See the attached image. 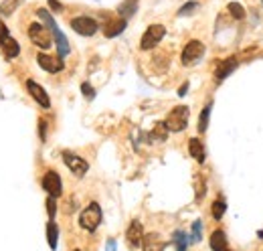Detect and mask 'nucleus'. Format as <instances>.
I'll return each mask as SVG.
<instances>
[{"label": "nucleus", "instance_id": "obj_1", "mask_svg": "<svg viewBox=\"0 0 263 251\" xmlns=\"http://www.w3.org/2000/svg\"><path fill=\"white\" fill-rule=\"evenodd\" d=\"M39 16H41V20H45L47 23V29L53 33V37H55V41H57V51H59V57L63 59L65 55L69 53V43H67V37H65L63 33H61V29L55 25V20H53V16L45 10V8H39Z\"/></svg>", "mask_w": 263, "mask_h": 251}, {"label": "nucleus", "instance_id": "obj_2", "mask_svg": "<svg viewBox=\"0 0 263 251\" xmlns=\"http://www.w3.org/2000/svg\"><path fill=\"white\" fill-rule=\"evenodd\" d=\"M188 116H190V110L186 106H176V108H174L168 114V118L164 120L168 132H182L188 126Z\"/></svg>", "mask_w": 263, "mask_h": 251}, {"label": "nucleus", "instance_id": "obj_3", "mask_svg": "<svg viewBox=\"0 0 263 251\" xmlns=\"http://www.w3.org/2000/svg\"><path fill=\"white\" fill-rule=\"evenodd\" d=\"M101 223V207L97 203H89V207L83 209V213L79 215V225L85 231H95Z\"/></svg>", "mask_w": 263, "mask_h": 251}, {"label": "nucleus", "instance_id": "obj_4", "mask_svg": "<svg viewBox=\"0 0 263 251\" xmlns=\"http://www.w3.org/2000/svg\"><path fill=\"white\" fill-rule=\"evenodd\" d=\"M29 39L33 41L37 47H41V49H49V47L53 45V39H51V35H49V29L43 27V25H39V23H33V25L29 27Z\"/></svg>", "mask_w": 263, "mask_h": 251}, {"label": "nucleus", "instance_id": "obj_5", "mask_svg": "<svg viewBox=\"0 0 263 251\" xmlns=\"http://www.w3.org/2000/svg\"><path fill=\"white\" fill-rule=\"evenodd\" d=\"M71 29L81 35V37H91L97 33L99 25H97V20L95 18H89V16H77L71 20Z\"/></svg>", "mask_w": 263, "mask_h": 251}, {"label": "nucleus", "instance_id": "obj_6", "mask_svg": "<svg viewBox=\"0 0 263 251\" xmlns=\"http://www.w3.org/2000/svg\"><path fill=\"white\" fill-rule=\"evenodd\" d=\"M164 33H166V29H164L162 25H150V27L146 29L144 37H142V43H140V47H142L144 51H148V49H154V47L160 43V41H162Z\"/></svg>", "mask_w": 263, "mask_h": 251}, {"label": "nucleus", "instance_id": "obj_7", "mask_svg": "<svg viewBox=\"0 0 263 251\" xmlns=\"http://www.w3.org/2000/svg\"><path fill=\"white\" fill-rule=\"evenodd\" d=\"M37 63L41 65V69H45L47 73H59L65 69V63L59 55H47V53H39L37 55Z\"/></svg>", "mask_w": 263, "mask_h": 251}, {"label": "nucleus", "instance_id": "obj_8", "mask_svg": "<svg viewBox=\"0 0 263 251\" xmlns=\"http://www.w3.org/2000/svg\"><path fill=\"white\" fill-rule=\"evenodd\" d=\"M63 162L75 176H85V172L89 170V164H87L81 156L71 154V152H63Z\"/></svg>", "mask_w": 263, "mask_h": 251}, {"label": "nucleus", "instance_id": "obj_9", "mask_svg": "<svg viewBox=\"0 0 263 251\" xmlns=\"http://www.w3.org/2000/svg\"><path fill=\"white\" fill-rule=\"evenodd\" d=\"M43 186H45V191L49 193L51 199H59L63 195V182L55 170H49L45 176H43Z\"/></svg>", "mask_w": 263, "mask_h": 251}, {"label": "nucleus", "instance_id": "obj_10", "mask_svg": "<svg viewBox=\"0 0 263 251\" xmlns=\"http://www.w3.org/2000/svg\"><path fill=\"white\" fill-rule=\"evenodd\" d=\"M203 55H205V45L201 41H190V43L182 49V63L184 65H194Z\"/></svg>", "mask_w": 263, "mask_h": 251}, {"label": "nucleus", "instance_id": "obj_11", "mask_svg": "<svg viewBox=\"0 0 263 251\" xmlns=\"http://www.w3.org/2000/svg\"><path fill=\"white\" fill-rule=\"evenodd\" d=\"M27 89H29V93L33 95V99L39 103L41 108H45V110H49L51 108V99H49V95H47V91L43 89L37 81H33V79H29L27 81Z\"/></svg>", "mask_w": 263, "mask_h": 251}, {"label": "nucleus", "instance_id": "obj_12", "mask_svg": "<svg viewBox=\"0 0 263 251\" xmlns=\"http://www.w3.org/2000/svg\"><path fill=\"white\" fill-rule=\"evenodd\" d=\"M126 239L132 247H140L142 245V239H144V227L140 221H132V225L128 227L126 231Z\"/></svg>", "mask_w": 263, "mask_h": 251}, {"label": "nucleus", "instance_id": "obj_13", "mask_svg": "<svg viewBox=\"0 0 263 251\" xmlns=\"http://www.w3.org/2000/svg\"><path fill=\"white\" fill-rule=\"evenodd\" d=\"M237 65H239V61L235 59V57H227L225 61H221L217 65V69H215V77H217V81H223L225 77H229L235 69H237Z\"/></svg>", "mask_w": 263, "mask_h": 251}, {"label": "nucleus", "instance_id": "obj_14", "mask_svg": "<svg viewBox=\"0 0 263 251\" xmlns=\"http://www.w3.org/2000/svg\"><path fill=\"white\" fill-rule=\"evenodd\" d=\"M142 245H144V251H164V241H162V237L158 233L144 235Z\"/></svg>", "mask_w": 263, "mask_h": 251}, {"label": "nucleus", "instance_id": "obj_15", "mask_svg": "<svg viewBox=\"0 0 263 251\" xmlns=\"http://www.w3.org/2000/svg\"><path fill=\"white\" fill-rule=\"evenodd\" d=\"M0 47H2L6 59H14V57H18V53H20V47H18V43H16L12 37L0 39Z\"/></svg>", "mask_w": 263, "mask_h": 251}, {"label": "nucleus", "instance_id": "obj_16", "mask_svg": "<svg viewBox=\"0 0 263 251\" xmlns=\"http://www.w3.org/2000/svg\"><path fill=\"white\" fill-rule=\"evenodd\" d=\"M188 152H190V156L196 160V162H205V146H203V142L199 140V138H190V142H188Z\"/></svg>", "mask_w": 263, "mask_h": 251}, {"label": "nucleus", "instance_id": "obj_17", "mask_svg": "<svg viewBox=\"0 0 263 251\" xmlns=\"http://www.w3.org/2000/svg\"><path fill=\"white\" fill-rule=\"evenodd\" d=\"M124 29H126V20H124V18L109 20V23L105 25V29H103V35H105L107 39H112V37H118L120 33H124Z\"/></svg>", "mask_w": 263, "mask_h": 251}, {"label": "nucleus", "instance_id": "obj_18", "mask_svg": "<svg viewBox=\"0 0 263 251\" xmlns=\"http://www.w3.org/2000/svg\"><path fill=\"white\" fill-rule=\"evenodd\" d=\"M211 249H213V251H227V237H225V231L217 229V231L211 235Z\"/></svg>", "mask_w": 263, "mask_h": 251}, {"label": "nucleus", "instance_id": "obj_19", "mask_svg": "<svg viewBox=\"0 0 263 251\" xmlns=\"http://www.w3.org/2000/svg\"><path fill=\"white\" fill-rule=\"evenodd\" d=\"M136 8H138V0H126V2H122V4H120L118 12H120V14H122V18L126 20V18H130L132 14L136 12Z\"/></svg>", "mask_w": 263, "mask_h": 251}, {"label": "nucleus", "instance_id": "obj_20", "mask_svg": "<svg viewBox=\"0 0 263 251\" xmlns=\"http://www.w3.org/2000/svg\"><path fill=\"white\" fill-rule=\"evenodd\" d=\"M47 239H49V247H51V249H57L59 227L55 225V221H49V225H47Z\"/></svg>", "mask_w": 263, "mask_h": 251}, {"label": "nucleus", "instance_id": "obj_21", "mask_svg": "<svg viewBox=\"0 0 263 251\" xmlns=\"http://www.w3.org/2000/svg\"><path fill=\"white\" fill-rule=\"evenodd\" d=\"M225 211H227V203H225L223 197H219V199L213 203V217H215L217 221H221L223 215H225Z\"/></svg>", "mask_w": 263, "mask_h": 251}, {"label": "nucleus", "instance_id": "obj_22", "mask_svg": "<svg viewBox=\"0 0 263 251\" xmlns=\"http://www.w3.org/2000/svg\"><path fill=\"white\" fill-rule=\"evenodd\" d=\"M150 138H152V140H158V142H164V140L168 138V128H166V124H164V122L156 124V128L150 132Z\"/></svg>", "mask_w": 263, "mask_h": 251}, {"label": "nucleus", "instance_id": "obj_23", "mask_svg": "<svg viewBox=\"0 0 263 251\" xmlns=\"http://www.w3.org/2000/svg\"><path fill=\"white\" fill-rule=\"evenodd\" d=\"M211 110H213V103H209V106H205V110L201 112V118H199V132H207L209 128V118H211Z\"/></svg>", "mask_w": 263, "mask_h": 251}, {"label": "nucleus", "instance_id": "obj_24", "mask_svg": "<svg viewBox=\"0 0 263 251\" xmlns=\"http://www.w3.org/2000/svg\"><path fill=\"white\" fill-rule=\"evenodd\" d=\"M172 241L174 243H176V249L178 251H186V247H188V237H186V233L184 231H176V233H174L172 235Z\"/></svg>", "mask_w": 263, "mask_h": 251}, {"label": "nucleus", "instance_id": "obj_25", "mask_svg": "<svg viewBox=\"0 0 263 251\" xmlns=\"http://www.w3.org/2000/svg\"><path fill=\"white\" fill-rule=\"evenodd\" d=\"M20 2H23V0H4V2L0 4V12H2L4 16H6V14H12V12L20 6Z\"/></svg>", "mask_w": 263, "mask_h": 251}, {"label": "nucleus", "instance_id": "obj_26", "mask_svg": "<svg viewBox=\"0 0 263 251\" xmlns=\"http://www.w3.org/2000/svg\"><path fill=\"white\" fill-rule=\"evenodd\" d=\"M229 12H231V16L237 18V20H241V18L245 16V8L241 6L239 2H231V4H229Z\"/></svg>", "mask_w": 263, "mask_h": 251}, {"label": "nucleus", "instance_id": "obj_27", "mask_svg": "<svg viewBox=\"0 0 263 251\" xmlns=\"http://www.w3.org/2000/svg\"><path fill=\"white\" fill-rule=\"evenodd\" d=\"M201 239H203V223L194 221L192 223V237H190V241H201Z\"/></svg>", "mask_w": 263, "mask_h": 251}, {"label": "nucleus", "instance_id": "obj_28", "mask_svg": "<svg viewBox=\"0 0 263 251\" xmlns=\"http://www.w3.org/2000/svg\"><path fill=\"white\" fill-rule=\"evenodd\" d=\"M196 8H199V2H194V0H192V2H186L180 10H178V16H184V14H190V12H194Z\"/></svg>", "mask_w": 263, "mask_h": 251}, {"label": "nucleus", "instance_id": "obj_29", "mask_svg": "<svg viewBox=\"0 0 263 251\" xmlns=\"http://www.w3.org/2000/svg\"><path fill=\"white\" fill-rule=\"evenodd\" d=\"M81 93H83L87 99H93V97H95V91H93V87L89 85V83H83V85H81Z\"/></svg>", "mask_w": 263, "mask_h": 251}, {"label": "nucleus", "instance_id": "obj_30", "mask_svg": "<svg viewBox=\"0 0 263 251\" xmlns=\"http://www.w3.org/2000/svg\"><path fill=\"white\" fill-rule=\"evenodd\" d=\"M55 209H57V203H55V199H47V211H49V219L53 221L55 219Z\"/></svg>", "mask_w": 263, "mask_h": 251}, {"label": "nucleus", "instance_id": "obj_31", "mask_svg": "<svg viewBox=\"0 0 263 251\" xmlns=\"http://www.w3.org/2000/svg\"><path fill=\"white\" fill-rule=\"evenodd\" d=\"M39 136H41L43 142L47 140V120H41L39 122Z\"/></svg>", "mask_w": 263, "mask_h": 251}, {"label": "nucleus", "instance_id": "obj_32", "mask_svg": "<svg viewBox=\"0 0 263 251\" xmlns=\"http://www.w3.org/2000/svg\"><path fill=\"white\" fill-rule=\"evenodd\" d=\"M205 195V186H203V182L199 180V184H196V199H201Z\"/></svg>", "mask_w": 263, "mask_h": 251}, {"label": "nucleus", "instance_id": "obj_33", "mask_svg": "<svg viewBox=\"0 0 263 251\" xmlns=\"http://www.w3.org/2000/svg\"><path fill=\"white\" fill-rule=\"evenodd\" d=\"M4 37H8V29L4 27L2 20H0V39H4Z\"/></svg>", "mask_w": 263, "mask_h": 251}, {"label": "nucleus", "instance_id": "obj_34", "mask_svg": "<svg viewBox=\"0 0 263 251\" xmlns=\"http://www.w3.org/2000/svg\"><path fill=\"white\" fill-rule=\"evenodd\" d=\"M49 4L53 6V10H63V6H61V2H57V0H49Z\"/></svg>", "mask_w": 263, "mask_h": 251}, {"label": "nucleus", "instance_id": "obj_35", "mask_svg": "<svg viewBox=\"0 0 263 251\" xmlns=\"http://www.w3.org/2000/svg\"><path fill=\"white\" fill-rule=\"evenodd\" d=\"M107 251H116V241H114V239L107 241Z\"/></svg>", "mask_w": 263, "mask_h": 251}, {"label": "nucleus", "instance_id": "obj_36", "mask_svg": "<svg viewBox=\"0 0 263 251\" xmlns=\"http://www.w3.org/2000/svg\"><path fill=\"white\" fill-rule=\"evenodd\" d=\"M186 89H188V83H184V85L180 87V91H178V95H184V93H186Z\"/></svg>", "mask_w": 263, "mask_h": 251}, {"label": "nucleus", "instance_id": "obj_37", "mask_svg": "<svg viewBox=\"0 0 263 251\" xmlns=\"http://www.w3.org/2000/svg\"><path fill=\"white\" fill-rule=\"evenodd\" d=\"M75 251H81V249H75Z\"/></svg>", "mask_w": 263, "mask_h": 251}]
</instances>
